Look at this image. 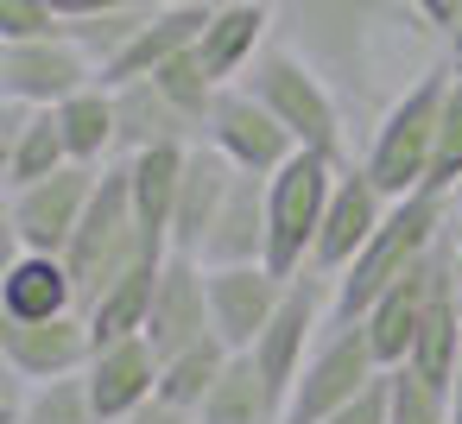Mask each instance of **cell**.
<instances>
[{
    "instance_id": "cell-1",
    "label": "cell",
    "mask_w": 462,
    "mask_h": 424,
    "mask_svg": "<svg viewBox=\"0 0 462 424\" xmlns=\"http://www.w3.org/2000/svg\"><path fill=\"white\" fill-rule=\"evenodd\" d=\"M279 32L291 51H304L355 115H386L437 58V32L405 0H279Z\"/></svg>"
},
{
    "instance_id": "cell-2",
    "label": "cell",
    "mask_w": 462,
    "mask_h": 424,
    "mask_svg": "<svg viewBox=\"0 0 462 424\" xmlns=\"http://www.w3.org/2000/svg\"><path fill=\"white\" fill-rule=\"evenodd\" d=\"M449 235H456V228H449V197H437V190L399 197V203L386 209L380 235L361 247V260L336 279V323H361V317H367L411 266H424Z\"/></svg>"
},
{
    "instance_id": "cell-3",
    "label": "cell",
    "mask_w": 462,
    "mask_h": 424,
    "mask_svg": "<svg viewBox=\"0 0 462 424\" xmlns=\"http://www.w3.org/2000/svg\"><path fill=\"white\" fill-rule=\"evenodd\" d=\"M241 83L279 115V127L298 140V152H317V159H329V165H355V159H348V108H342L336 83H329L304 51H291L285 39H273V45L254 58V70H247Z\"/></svg>"
},
{
    "instance_id": "cell-4",
    "label": "cell",
    "mask_w": 462,
    "mask_h": 424,
    "mask_svg": "<svg viewBox=\"0 0 462 424\" xmlns=\"http://www.w3.org/2000/svg\"><path fill=\"white\" fill-rule=\"evenodd\" d=\"M449 83L456 70L437 58L374 127H367V152H361V171L399 203L411 190H424L430 178V152H437V127H443V102H449Z\"/></svg>"
},
{
    "instance_id": "cell-5",
    "label": "cell",
    "mask_w": 462,
    "mask_h": 424,
    "mask_svg": "<svg viewBox=\"0 0 462 424\" xmlns=\"http://www.w3.org/2000/svg\"><path fill=\"white\" fill-rule=\"evenodd\" d=\"M152 253H159V247H146V235H140L127 165H108L102 184H96V197H89V216H83L77 241L64 247V266H70V279H77V291H83V310H89L121 272H134V266L152 260ZM159 260H165V253H159Z\"/></svg>"
},
{
    "instance_id": "cell-6",
    "label": "cell",
    "mask_w": 462,
    "mask_h": 424,
    "mask_svg": "<svg viewBox=\"0 0 462 424\" xmlns=\"http://www.w3.org/2000/svg\"><path fill=\"white\" fill-rule=\"evenodd\" d=\"M336 171L342 165H329L317 152H298L285 171L266 178V266L279 279L310 272V253H317V235H323V209H329Z\"/></svg>"
},
{
    "instance_id": "cell-7",
    "label": "cell",
    "mask_w": 462,
    "mask_h": 424,
    "mask_svg": "<svg viewBox=\"0 0 462 424\" xmlns=\"http://www.w3.org/2000/svg\"><path fill=\"white\" fill-rule=\"evenodd\" d=\"M380 373H386V367L374 361L367 329L329 317V329L317 336V348H310V361H304V373H298V386H291V399H285V424H323L329 411L355 405Z\"/></svg>"
},
{
    "instance_id": "cell-8",
    "label": "cell",
    "mask_w": 462,
    "mask_h": 424,
    "mask_svg": "<svg viewBox=\"0 0 462 424\" xmlns=\"http://www.w3.org/2000/svg\"><path fill=\"white\" fill-rule=\"evenodd\" d=\"M329 317H336V279H323V272H298V279L285 285L279 317L266 323V336H260L254 355H247V361L260 367V380L273 386L279 405L291 399V386H298V373H304L317 336L329 329Z\"/></svg>"
},
{
    "instance_id": "cell-9",
    "label": "cell",
    "mask_w": 462,
    "mask_h": 424,
    "mask_svg": "<svg viewBox=\"0 0 462 424\" xmlns=\"http://www.w3.org/2000/svg\"><path fill=\"white\" fill-rule=\"evenodd\" d=\"M102 70L96 58L58 32V39H26V45H0V102H26V108H64L70 96L96 89Z\"/></svg>"
},
{
    "instance_id": "cell-10",
    "label": "cell",
    "mask_w": 462,
    "mask_h": 424,
    "mask_svg": "<svg viewBox=\"0 0 462 424\" xmlns=\"http://www.w3.org/2000/svg\"><path fill=\"white\" fill-rule=\"evenodd\" d=\"M102 171L89 165H64L58 178L32 184V190H14L7 197V235L20 253H64L89 216V197H96Z\"/></svg>"
},
{
    "instance_id": "cell-11",
    "label": "cell",
    "mask_w": 462,
    "mask_h": 424,
    "mask_svg": "<svg viewBox=\"0 0 462 424\" xmlns=\"http://www.w3.org/2000/svg\"><path fill=\"white\" fill-rule=\"evenodd\" d=\"M235 171H254V178H273L298 159V140L279 127V115L247 89V83H228L216 96V115H209V134H203Z\"/></svg>"
},
{
    "instance_id": "cell-12",
    "label": "cell",
    "mask_w": 462,
    "mask_h": 424,
    "mask_svg": "<svg viewBox=\"0 0 462 424\" xmlns=\"http://www.w3.org/2000/svg\"><path fill=\"white\" fill-rule=\"evenodd\" d=\"M386 209H393V197L361 171V159H355V165H342V171H336V190H329V209H323V235H317L310 272L342 279V272L361 260V247L380 235Z\"/></svg>"
},
{
    "instance_id": "cell-13",
    "label": "cell",
    "mask_w": 462,
    "mask_h": 424,
    "mask_svg": "<svg viewBox=\"0 0 462 424\" xmlns=\"http://www.w3.org/2000/svg\"><path fill=\"white\" fill-rule=\"evenodd\" d=\"M146 342L159 361L197 348V342H222L216 336V317H209V272L203 260L190 253H171L165 272H159V291H152V317H146Z\"/></svg>"
},
{
    "instance_id": "cell-14",
    "label": "cell",
    "mask_w": 462,
    "mask_h": 424,
    "mask_svg": "<svg viewBox=\"0 0 462 424\" xmlns=\"http://www.w3.org/2000/svg\"><path fill=\"white\" fill-rule=\"evenodd\" d=\"M209 272V317L228 355H254V342L266 336V323L285 304V285L273 266H203Z\"/></svg>"
},
{
    "instance_id": "cell-15",
    "label": "cell",
    "mask_w": 462,
    "mask_h": 424,
    "mask_svg": "<svg viewBox=\"0 0 462 424\" xmlns=\"http://www.w3.org/2000/svg\"><path fill=\"white\" fill-rule=\"evenodd\" d=\"M96 361V336L89 317H58V323H7L0 317V367L45 386V380H70Z\"/></svg>"
},
{
    "instance_id": "cell-16",
    "label": "cell",
    "mask_w": 462,
    "mask_h": 424,
    "mask_svg": "<svg viewBox=\"0 0 462 424\" xmlns=\"http://www.w3.org/2000/svg\"><path fill=\"white\" fill-rule=\"evenodd\" d=\"M64 165H70V146H64L58 108L0 102V184H7V197L58 178Z\"/></svg>"
},
{
    "instance_id": "cell-17",
    "label": "cell",
    "mask_w": 462,
    "mask_h": 424,
    "mask_svg": "<svg viewBox=\"0 0 462 424\" xmlns=\"http://www.w3.org/2000/svg\"><path fill=\"white\" fill-rule=\"evenodd\" d=\"M456 260H462V241L449 235L443 253H437V272H430V304H424V323H418V348H411V373L430 380V386H456V367H462V304H456Z\"/></svg>"
},
{
    "instance_id": "cell-18",
    "label": "cell",
    "mask_w": 462,
    "mask_h": 424,
    "mask_svg": "<svg viewBox=\"0 0 462 424\" xmlns=\"http://www.w3.org/2000/svg\"><path fill=\"white\" fill-rule=\"evenodd\" d=\"M203 32H209V14H197V7H165V0H152L146 26L121 45V58H108V64H102V89H127V83L159 77L171 58L197 51V45H203Z\"/></svg>"
},
{
    "instance_id": "cell-19",
    "label": "cell",
    "mask_w": 462,
    "mask_h": 424,
    "mask_svg": "<svg viewBox=\"0 0 462 424\" xmlns=\"http://www.w3.org/2000/svg\"><path fill=\"white\" fill-rule=\"evenodd\" d=\"M83 380H89V399H96L102 424H134L159 399V355H152L146 336H127V342L96 348V361L83 367Z\"/></svg>"
},
{
    "instance_id": "cell-20",
    "label": "cell",
    "mask_w": 462,
    "mask_h": 424,
    "mask_svg": "<svg viewBox=\"0 0 462 424\" xmlns=\"http://www.w3.org/2000/svg\"><path fill=\"white\" fill-rule=\"evenodd\" d=\"M83 291L64 266V253H14L0 272V317L7 323H58L77 317Z\"/></svg>"
},
{
    "instance_id": "cell-21",
    "label": "cell",
    "mask_w": 462,
    "mask_h": 424,
    "mask_svg": "<svg viewBox=\"0 0 462 424\" xmlns=\"http://www.w3.org/2000/svg\"><path fill=\"white\" fill-rule=\"evenodd\" d=\"M228 184H235V165H228L209 140L190 146L184 184H178V216H171V253L203 260V241H209V228H216V216H222V203H228Z\"/></svg>"
},
{
    "instance_id": "cell-22",
    "label": "cell",
    "mask_w": 462,
    "mask_h": 424,
    "mask_svg": "<svg viewBox=\"0 0 462 424\" xmlns=\"http://www.w3.org/2000/svg\"><path fill=\"white\" fill-rule=\"evenodd\" d=\"M203 266H266V178L235 171L228 203L203 241Z\"/></svg>"
},
{
    "instance_id": "cell-23",
    "label": "cell",
    "mask_w": 462,
    "mask_h": 424,
    "mask_svg": "<svg viewBox=\"0 0 462 424\" xmlns=\"http://www.w3.org/2000/svg\"><path fill=\"white\" fill-rule=\"evenodd\" d=\"M443 253V247H437ZM437 253L424 260V266H411L367 317H361V329H367V342H374V361L393 373V367H405L411 361V348H418V323H424V304H430V272H437Z\"/></svg>"
},
{
    "instance_id": "cell-24",
    "label": "cell",
    "mask_w": 462,
    "mask_h": 424,
    "mask_svg": "<svg viewBox=\"0 0 462 424\" xmlns=\"http://www.w3.org/2000/svg\"><path fill=\"white\" fill-rule=\"evenodd\" d=\"M184 159H190V146H152V152L121 159V165H127V184H134L140 235H146V247H159V253H171V216H178Z\"/></svg>"
},
{
    "instance_id": "cell-25",
    "label": "cell",
    "mask_w": 462,
    "mask_h": 424,
    "mask_svg": "<svg viewBox=\"0 0 462 424\" xmlns=\"http://www.w3.org/2000/svg\"><path fill=\"white\" fill-rule=\"evenodd\" d=\"M273 32H279V7H235V14H209V32H203L197 58H203V70L228 89V83H241V77L254 70V58L273 45Z\"/></svg>"
},
{
    "instance_id": "cell-26",
    "label": "cell",
    "mask_w": 462,
    "mask_h": 424,
    "mask_svg": "<svg viewBox=\"0 0 462 424\" xmlns=\"http://www.w3.org/2000/svg\"><path fill=\"white\" fill-rule=\"evenodd\" d=\"M115 121H121V159L152 152V146H203V134L159 96V83H127V89H115Z\"/></svg>"
},
{
    "instance_id": "cell-27",
    "label": "cell",
    "mask_w": 462,
    "mask_h": 424,
    "mask_svg": "<svg viewBox=\"0 0 462 424\" xmlns=\"http://www.w3.org/2000/svg\"><path fill=\"white\" fill-rule=\"evenodd\" d=\"M171 260V253H165ZM165 260L152 253V260H140L134 272H121L83 317H89V336H96V348H108V342H127V336H146V317H152V291H159V272H165Z\"/></svg>"
},
{
    "instance_id": "cell-28",
    "label": "cell",
    "mask_w": 462,
    "mask_h": 424,
    "mask_svg": "<svg viewBox=\"0 0 462 424\" xmlns=\"http://www.w3.org/2000/svg\"><path fill=\"white\" fill-rule=\"evenodd\" d=\"M58 127H64V146H70V165H89V171H108L121 165V121H115V89H83L58 108Z\"/></svg>"
},
{
    "instance_id": "cell-29",
    "label": "cell",
    "mask_w": 462,
    "mask_h": 424,
    "mask_svg": "<svg viewBox=\"0 0 462 424\" xmlns=\"http://www.w3.org/2000/svg\"><path fill=\"white\" fill-rule=\"evenodd\" d=\"M197 424H285V405L273 399L260 367L247 355H235L222 367V380L209 386V399L197 405Z\"/></svg>"
},
{
    "instance_id": "cell-30",
    "label": "cell",
    "mask_w": 462,
    "mask_h": 424,
    "mask_svg": "<svg viewBox=\"0 0 462 424\" xmlns=\"http://www.w3.org/2000/svg\"><path fill=\"white\" fill-rule=\"evenodd\" d=\"M228 361H235V355H228L222 342H197V348H184V355L159 361V399L197 418V405L209 399V386L222 380V367H228Z\"/></svg>"
},
{
    "instance_id": "cell-31",
    "label": "cell",
    "mask_w": 462,
    "mask_h": 424,
    "mask_svg": "<svg viewBox=\"0 0 462 424\" xmlns=\"http://www.w3.org/2000/svg\"><path fill=\"white\" fill-rule=\"evenodd\" d=\"M20 424H102V411H96V399H89V380L70 373V380H45V386H32Z\"/></svg>"
},
{
    "instance_id": "cell-32",
    "label": "cell",
    "mask_w": 462,
    "mask_h": 424,
    "mask_svg": "<svg viewBox=\"0 0 462 424\" xmlns=\"http://www.w3.org/2000/svg\"><path fill=\"white\" fill-rule=\"evenodd\" d=\"M424 190H437V197H456V190H462V77L449 83V102H443V127H437V152H430Z\"/></svg>"
},
{
    "instance_id": "cell-33",
    "label": "cell",
    "mask_w": 462,
    "mask_h": 424,
    "mask_svg": "<svg viewBox=\"0 0 462 424\" xmlns=\"http://www.w3.org/2000/svg\"><path fill=\"white\" fill-rule=\"evenodd\" d=\"M386 386H393V424H449V392L443 386L418 380L411 367H393Z\"/></svg>"
},
{
    "instance_id": "cell-34",
    "label": "cell",
    "mask_w": 462,
    "mask_h": 424,
    "mask_svg": "<svg viewBox=\"0 0 462 424\" xmlns=\"http://www.w3.org/2000/svg\"><path fill=\"white\" fill-rule=\"evenodd\" d=\"M64 20L51 0H0V45H26V39H58Z\"/></svg>"
},
{
    "instance_id": "cell-35",
    "label": "cell",
    "mask_w": 462,
    "mask_h": 424,
    "mask_svg": "<svg viewBox=\"0 0 462 424\" xmlns=\"http://www.w3.org/2000/svg\"><path fill=\"white\" fill-rule=\"evenodd\" d=\"M323 424H393V386H386V373L355 399V405H342V411H329Z\"/></svg>"
},
{
    "instance_id": "cell-36",
    "label": "cell",
    "mask_w": 462,
    "mask_h": 424,
    "mask_svg": "<svg viewBox=\"0 0 462 424\" xmlns=\"http://www.w3.org/2000/svg\"><path fill=\"white\" fill-rule=\"evenodd\" d=\"M51 7H58L64 32H70V26H83V20H102V14H121V7H140V0H51Z\"/></svg>"
},
{
    "instance_id": "cell-37",
    "label": "cell",
    "mask_w": 462,
    "mask_h": 424,
    "mask_svg": "<svg viewBox=\"0 0 462 424\" xmlns=\"http://www.w3.org/2000/svg\"><path fill=\"white\" fill-rule=\"evenodd\" d=\"M405 7H411V14H418V20L443 39V32L456 26V14H462V0H405Z\"/></svg>"
},
{
    "instance_id": "cell-38",
    "label": "cell",
    "mask_w": 462,
    "mask_h": 424,
    "mask_svg": "<svg viewBox=\"0 0 462 424\" xmlns=\"http://www.w3.org/2000/svg\"><path fill=\"white\" fill-rule=\"evenodd\" d=\"M165 7H197V14H235V7H279V0H165Z\"/></svg>"
},
{
    "instance_id": "cell-39",
    "label": "cell",
    "mask_w": 462,
    "mask_h": 424,
    "mask_svg": "<svg viewBox=\"0 0 462 424\" xmlns=\"http://www.w3.org/2000/svg\"><path fill=\"white\" fill-rule=\"evenodd\" d=\"M437 58H443V64H449V70L462 77V14H456V26H449V32L437 39Z\"/></svg>"
},
{
    "instance_id": "cell-40",
    "label": "cell",
    "mask_w": 462,
    "mask_h": 424,
    "mask_svg": "<svg viewBox=\"0 0 462 424\" xmlns=\"http://www.w3.org/2000/svg\"><path fill=\"white\" fill-rule=\"evenodd\" d=\"M134 424H197V418H190V411H178V405H165V399H152Z\"/></svg>"
},
{
    "instance_id": "cell-41",
    "label": "cell",
    "mask_w": 462,
    "mask_h": 424,
    "mask_svg": "<svg viewBox=\"0 0 462 424\" xmlns=\"http://www.w3.org/2000/svg\"><path fill=\"white\" fill-rule=\"evenodd\" d=\"M449 424H462V367H456V386H449Z\"/></svg>"
},
{
    "instance_id": "cell-42",
    "label": "cell",
    "mask_w": 462,
    "mask_h": 424,
    "mask_svg": "<svg viewBox=\"0 0 462 424\" xmlns=\"http://www.w3.org/2000/svg\"><path fill=\"white\" fill-rule=\"evenodd\" d=\"M456 241H462V235H456ZM456 304H462V260H456Z\"/></svg>"
},
{
    "instance_id": "cell-43",
    "label": "cell",
    "mask_w": 462,
    "mask_h": 424,
    "mask_svg": "<svg viewBox=\"0 0 462 424\" xmlns=\"http://www.w3.org/2000/svg\"><path fill=\"white\" fill-rule=\"evenodd\" d=\"M456 235H462V228H456Z\"/></svg>"
}]
</instances>
